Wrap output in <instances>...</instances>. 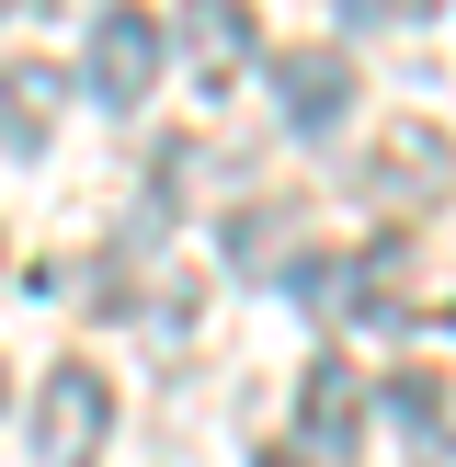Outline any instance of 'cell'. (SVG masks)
Listing matches in <instances>:
<instances>
[{"mask_svg": "<svg viewBox=\"0 0 456 467\" xmlns=\"http://www.w3.org/2000/svg\"><path fill=\"white\" fill-rule=\"evenodd\" d=\"M103 433H114V377L103 365H46V388H35V456L46 467H103Z\"/></svg>", "mask_w": 456, "mask_h": 467, "instance_id": "1", "label": "cell"}, {"mask_svg": "<svg viewBox=\"0 0 456 467\" xmlns=\"http://www.w3.org/2000/svg\"><path fill=\"white\" fill-rule=\"evenodd\" d=\"M182 35H194V68H205L217 91L263 57V12H251V0H182Z\"/></svg>", "mask_w": 456, "mask_h": 467, "instance_id": "5", "label": "cell"}, {"mask_svg": "<svg viewBox=\"0 0 456 467\" xmlns=\"http://www.w3.org/2000/svg\"><path fill=\"white\" fill-rule=\"evenodd\" d=\"M228 182V160L205 149V137H160V194H149V228H171L182 205H205Z\"/></svg>", "mask_w": 456, "mask_h": 467, "instance_id": "8", "label": "cell"}, {"mask_svg": "<svg viewBox=\"0 0 456 467\" xmlns=\"http://www.w3.org/2000/svg\"><path fill=\"white\" fill-rule=\"evenodd\" d=\"M12 12H23V0H0V23H12Z\"/></svg>", "mask_w": 456, "mask_h": 467, "instance_id": "15", "label": "cell"}, {"mask_svg": "<svg viewBox=\"0 0 456 467\" xmlns=\"http://www.w3.org/2000/svg\"><path fill=\"white\" fill-rule=\"evenodd\" d=\"M263 467H308V456H285V445H274V456H263Z\"/></svg>", "mask_w": 456, "mask_h": 467, "instance_id": "13", "label": "cell"}, {"mask_svg": "<svg viewBox=\"0 0 456 467\" xmlns=\"http://www.w3.org/2000/svg\"><path fill=\"white\" fill-rule=\"evenodd\" d=\"M160 57H171L160 12H137V0H103V23H91V57H80V80H91V103L137 114V103L160 91Z\"/></svg>", "mask_w": 456, "mask_h": 467, "instance_id": "2", "label": "cell"}, {"mask_svg": "<svg viewBox=\"0 0 456 467\" xmlns=\"http://www.w3.org/2000/svg\"><path fill=\"white\" fill-rule=\"evenodd\" d=\"M354 182H365L377 205H433V194L456 182V137L410 114V126H388L377 149H365V171H354Z\"/></svg>", "mask_w": 456, "mask_h": 467, "instance_id": "4", "label": "cell"}, {"mask_svg": "<svg viewBox=\"0 0 456 467\" xmlns=\"http://www.w3.org/2000/svg\"><path fill=\"white\" fill-rule=\"evenodd\" d=\"M331 12L354 23V35H388V23H433L445 0H331Z\"/></svg>", "mask_w": 456, "mask_h": 467, "instance_id": "11", "label": "cell"}, {"mask_svg": "<svg viewBox=\"0 0 456 467\" xmlns=\"http://www.w3.org/2000/svg\"><path fill=\"white\" fill-rule=\"evenodd\" d=\"M296 228H308V205H296V194H263L251 217H228V274H274V251H285Z\"/></svg>", "mask_w": 456, "mask_h": 467, "instance_id": "9", "label": "cell"}, {"mask_svg": "<svg viewBox=\"0 0 456 467\" xmlns=\"http://www.w3.org/2000/svg\"><path fill=\"white\" fill-rule=\"evenodd\" d=\"M0 410H12V365H0Z\"/></svg>", "mask_w": 456, "mask_h": 467, "instance_id": "14", "label": "cell"}, {"mask_svg": "<svg viewBox=\"0 0 456 467\" xmlns=\"http://www.w3.org/2000/svg\"><path fill=\"white\" fill-rule=\"evenodd\" d=\"M388 410H399V433L410 422H445V377H433V365H399V377H388Z\"/></svg>", "mask_w": 456, "mask_h": 467, "instance_id": "10", "label": "cell"}, {"mask_svg": "<svg viewBox=\"0 0 456 467\" xmlns=\"http://www.w3.org/2000/svg\"><path fill=\"white\" fill-rule=\"evenodd\" d=\"M445 319H456V308H445Z\"/></svg>", "mask_w": 456, "mask_h": 467, "instance_id": "16", "label": "cell"}, {"mask_svg": "<svg viewBox=\"0 0 456 467\" xmlns=\"http://www.w3.org/2000/svg\"><path fill=\"white\" fill-rule=\"evenodd\" d=\"M410 467H456V422H410Z\"/></svg>", "mask_w": 456, "mask_h": 467, "instance_id": "12", "label": "cell"}, {"mask_svg": "<svg viewBox=\"0 0 456 467\" xmlns=\"http://www.w3.org/2000/svg\"><path fill=\"white\" fill-rule=\"evenodd\" d=\"M354 422H365V400H354V365H342V354H319L308 377H296V433H308L319 456H354Z\"/></svg>", "mask_w": 456, "mask_h": 467, "instance_id": "7", "label": "cell"}, {"mask_svg": "<svg viewBox=\"0 0 456 467\" xmlns=\"http://www.w3.org/2000/svg\"><path fill=\"white\" fill-rule=\"evenodd\" d=\"M57 68H46V57H0V149H23V160H35L46 149V137H57Z\"/></svg>", "mask_w": 456, "mask_h": 467, "instance_id": "6", "label": "cell"}, {"mask_svg": "<svg viewBox=\"0 0 456 467\" xmlns=\"http://www.w3.org/2000/svg\"><path fill=\"white\" fill-rule=\"evenodd\" d=\"M263 68H274V114H285L296 137H331L342 114H354V91H365L354 57H342V46H319V35H308V46H274Z\"/></svg>", "mask_w": 456, "mask_h": 467, "instance_id": "3", "label": "cell"}]
</instances>
